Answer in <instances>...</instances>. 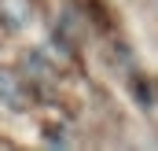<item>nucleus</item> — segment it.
<instances>
[{
    "label": "nucleus",
    "mask_w": 158,
    "mask_h": 151,
    "mask_svg": "<svg viewBox=\"0 0 158 151\" xmlns=\"http://www.w3.org/2000/svg\"><path fill=\"white\" fill-rule=\"evenodd\" d=\"M155 7H158V0H155Z\"/></svg>",
    "instance_id": "f257e3e1"
}]
</instances>
